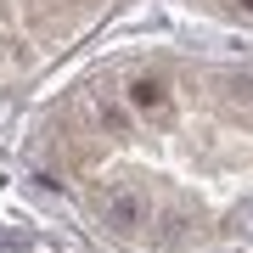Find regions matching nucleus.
Masks as SVG:
<instances>
[{"label":"nucleus","mask_w":253,"mask_h":253,"mask_svg":"<svg viewBox=\"0 0 253 253\" xmlns=\"http://www.w3.org/2000/svg\"><path fill=\"white\" fill-rule=\"evenodd\" d=\"M101 214H107V225H118V231H135L141 219H146V203L135 197V191H107Z\"/></svg>","instance_id":"nucleus-1"}]
</instances>
